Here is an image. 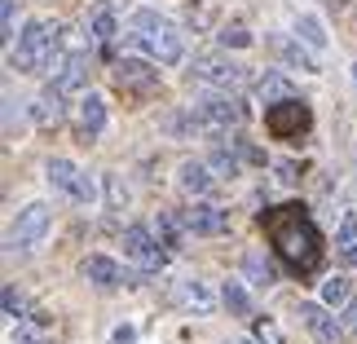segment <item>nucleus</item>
<instances>
[{"label":"nucleus","mask_w":357,"mask_h":344,"mask_svg":"<svg viewBox=\"0 0 357 344\" xmlns=\"http://www.w3.org/2000/svg\"><path fill=\"white\" fill-rule=\"evenodd\" d=\"M229 344H247V340H229Z\"/></svg>","instance_id":"obj_37"},{"label":"nucleus","mask_w":357,"mask_h":344,"mask_svg":"<svg viewBox=\"0 0 357 344\" xmlns=\"http://www.w3.org/2000/svg\"><path fill=\"white\" fill-rule=\"evenodd\" d=\"M49 225H53L49 203H26L18 212V221H13V230H9V252H31V247H40Z\"/></svg>","instance_id":"obj_7"},{"label":"nucleus","mask_w":357,"mask_h":344,"mask_svg":"<svg viewBox=\"0 0 357 344\" xmlns=\"http://www.w3.org/2000/svg\"><path fill=\"white\" fill-rule=\"evenodd\" d=\"M181 221H185L190 234H199V239H216V234L229 230V212L216 208V203H190L181 212Z\"/></svg>","instance_id":"obj_12"},{"label":"nucleus","mask_w":357,"mask_h":344,"mask_svg":"<svg viewBox=\"0 0 357 344\" xmlns=\"http://www.w3.org/2000/svg\"><path fill=\"white\" fill-rule=\"evenodd\" d=\"M349 313H353V318H349V327H357V305H353V309H349Z\"/></svg>","instance_id":"obj_35"},{"label":"nucleus","mask_w":357,"mask_h":344,"mask_svg":"<svg viewBox=\"0 0 357 344\" xmlns=\"http://www.w3.org/2000/svg\"><path fill=\"white\" fill-rule=\"evenodd\" d=\"M221 296H225V305H229V313H234V318H247V313H252V300H247V292H243L238 278H229Z\"/></svg>","instance_id":"obj_24"},{"label":"nucleus","mask_w":357,"mask_h":344,"mask_svg":"<svg viewBox=\"0 0 357 344\" xmlns=\"http://www.w3.org/2000/svg\"><path fill=\"white\" fill-rule=\"evenodd\" d=\"M176 181H181V190H185V195L203 199V195L212 190V181H216V177L208 172V163H195V159H185V163H181V172H176Z\"/></svg>","instance_id":"obj_18"},{"label":"nucleus","mask_w":357,"mask_h":344,"mask_svg":"<svg viewBox=\"0 0 357 344\" xmlns=\"http://www.w3.org/2000/svg\"><path fill=\"white\" fill-rule=\"evenodd\" d=\"M212 168H216V172H221V177H234V172H238V150L221 142V146H216V150H212Z\"/></svg>","instance_id":"obj_25"},{"label":"nucleus","mask_w":357,"mask_h":344,"mask_svg":"<svg viewBox=\"0 0 357 344\" xmlns=\"http://www.w3.org/2000/svg\"><path fill=\"white\" fill-rule=\"evenodd\" d=\"M221 45L225 49H247V45H252V31H247L243 22H225L221 27Z\"/></svg>","instance_id":"obj_26"},{"label":"nucleus","mask_w":357,"mask_h":344,"mask_svg":"<svg viewBox=\"0 0 357 344\" xmlns=\"http://www.w3.org/2000/svg\"><path fill=\"white\" fill-rule=\"evenodd\" d=\"M58 31H62V27L26 22L18 31V45L9 49V66L18 75H40L45 66H53V62H58Z\"/></svg>","instance_id":"obj_2"},{"label":"nucleus","mask_w":357,"mask_h":344,"mask_svg":"<svg viewBox=\"0 0 357 344\" xmlns=\"http://www.w3.org/2000/svg\"><path fill=\"white\" fill-rule=\"evenodd\" d=\"M115 84L132 89V93H150V89H159V66H150L142 58H119L115 62Z\"/></svg>","instance_id":"obj_13"},{"label":"nucleus","mask_w":357,"mask_h":344,"mask_svg":"<svg viewBox=\"0 0 357 344\" xmlns=\"http://www.w3.org/2000/svg\"><path fill=\"white\" fill-rule=\"evenodd\" d=\"M335 252H340V260L344 265H357V216L349 212L344 221H340V230H335Z\"/></svg>","instance_id":"obj_21"},{"label":"nucleus","mask_w":357,"mask_h":344,"mask_svg":"<svg viewBox=\"0 0 357 344\" xmlns=\"http://www.w3.org/2000/svg\"><path fill=\"white\" fill-rule=\"evenodd\" d=\"M344 300H349V278H331V283L322 287V305L326 309H340Z\"/></svg>","instance_id":"obj_27"},{"label":"nucleus","mask_w":357,"mask_h":344,"mask_svg":"<svg viewBox=\"0 0 357 344\" xmlns=\"http://www.w3.org/2000/svg\"><path fill=\"white\" fill-rule=\"evenodd\" d=\"M260 225H265L273 252H278V260L291 274H318L322 269V234L313 225L309 208H300V203H278V208H269L260 216Z\"/></svg>","instance_id":"obj_1"},{"label":"nucleus","mask_w":357,"mask_h":344,"mask_svg":"<svg viewBox=\"0 0 357 344\" xmlns=\"http://www.w3.org/2000/svg\"><path fill=\"white\" fill-rule=\"evenodd\" d=\"M256 98L265 102V106H278V102H287V98H296V93H291V80H287V75L265 71V75L256 80Z\"/></svg>","instance_id":"obj_20"},{"label":"nucleus","mask_w":357,"mask_h":344,"mask_svg":"<svg viewBox=\"0 0 357 344\" xmlns=\"http://www.w3.org/2000/svg\"><path fill=\"white\" fill-rule=\"evenodd\" d=\"M5 313H9L13 322H22V296L13 292V287H5Z\"/></svg>","instance_id":"obj_32"},{"label":"nucleus","mask_w":357,"mask_h":344,"mask_svg":"<svg viewBox=\"0 0 357 344\" xmlns=\"http://www.w3.org/2000/svg\"><path fill=\"white\" fill-rule=\"evenodd\" d=\"M115 31H119V22H115V9H111V5H98V9L89 13V40H93L98 49L111 45Z\"/></svg>","instance_id":"obj_19"},{"label":"nucleus","mask_w":357,"mask_h":344,"mask_svg":"<svg viewBox=\"0 0 357 344\" xmlns=\"http://www.w3.org/2000/svg\"><path fill=\"white\" fill-rule=\"evenodd\" d=\"M181 230H185L181 216H172V212H159L155 216V239L168 247V252H172V247H181Z\"/></svg>","instance_id":"obj_22"},{"label":"nucleus","mask_w":357,"mask_h":344,"mask_svg":"<svg viewBox=\"0 0 357 344\" xmlns=\"http://www.w3.org/2000/svg\"><path fill=\"white\" fill-rule=\"evenodd\" d=\"M273 53H278L282 66H300V71H318V62H313L309 49H300V40H287V36H269Z\"/></svg>","instance_id":"obj_17"},{"label":"nucleus","mask_w":357,"mask_h":344,"mask_svg":"<svg viewBox=\"0 0 357 344\" xmlns=\"http://www.w3.org/2000/svg\"><path fill=\"white\" fill-rule=\"evenodd\" d=\"M190 111L199 115L203 133H229V128H238V124L247 119V106L234 98V93H225V89L203 93V98H199L195 106H190Z\"/></svg>","instance_id":"obj_4"},{"label":"nucleus","mask_w":357,"mask_h":344,"mask_svg":"<svg viewBox=\"0 0 357 344\" xmlns=\"http://www.w3.org/2000/svg\"><path fill=\"white\" fill-rule=\"evenodd\" d=\"M13 18H18V13H13V0H0V40H5V45H13V36H18Z\"/></svg>","instance_id":"obj_28"},{"label":"nucleus","mask_w":357,"mask_h":344,"mask_svg":"<svg viewBox=\"0 0 357 344\" xmlns=\"http://www.w3.org/2000/svg\"><path fill=\"white\" fill-rule=\"evenodd\" d=\"M256 340H260V344H282L278 322H269V318H256Z\"/></svg>","instance_id":"obj_30"},{"label":"nucleus","mask_w":357,"mask_h":344,"mask_svg":"<svg viewBox=\"0 0 357 344\" xmlns=\"http://www.w3.org/2000/svg\"><path fill=\"white\" fill-rule=\"evenodd\" d=\"M132 40L142 45L155 62H163V66H172V62H181V53H185V45H181V31L163 18L159 9H137L132 13Z\"/></svg>","instance_id":"obj_3"},{"label":"nucleus","mask_w":357,"mask_h":344,"mask_svg":"<svg viewBox=\"0 0 357 344\" xmlns=\"http://www.w3.org/2000/svg\"><path fill=\"white\" fill-rule=\"evenodd\" d=\"M5 102H9V106H5V133L18 137V128H22V111L13 106V98H5Z\"/></svg>","instance_id":"obj_31"},{"label":"nucleus","mask_w":357,"mask_h":344,"mask_svg":"<svg viewBox=\"0 0 357 344\" xmlns=\"http://www.w3.org/2000/svg\"><path fill=\"white\" fill-rule=\"evenodd\" d=\"M296 318L305 322V331L318 340V344H335L340 336H344L340 318H335V313H326V305H318V300H300V305H296Z\"/></svg>","instance_id":"obj_10"},{"label":"nucleus","mask_w":357,"mask_h":344,"mask_svg":"<svg viewBox=\"0 0 357 344\" xmlns=\"http://www.w3.org/2000/svg\"><path fill=\"white\" fill-rule=\"evenodd\" d=\"M93 71V58L89 53H58V62H53V75H49V84L58 89V93H75V89H84V80Z\"/></svg>","instance_id":"obj_11"},{"label":"nucleus","mask_w":357,"mask_h":344,"mask_svg":"<svg viewBox=\"0 0 357 344\" xmlns=\"http://www.w3.org/2000/svg\"><path fill=\"white\" fill-rule=\"evenodd\" d=\"M13 344H45V336H40L36 327H26V322H18V331H13Z\"/></svg>","instance_id":"obj_33"},{"label":"nucleus","mask_w":357,"mask_h":344,"mask_svg":"<svg viewBox=\"0 0 357 344\" xmlns=\"http://www.w3.org/2000/svg\"><path fill=\"white\" fill-rule=\"evenodd\" d=\"M309 124H313V111L305 98H287L278 106H265V128L273 137H282V142H300L309 133Z\"/></svg>","instance_id":"obj_5"},{"label":"nucleus","mask_w":357,"mask_h":344,"mask_svg":"<svg viewBox=\"0 0 357 344\" xmlns=\"http://www.w3.org/2000/svg\"><path fill=\"white\" fill-rule=\"evenodd\" d=\"M106 199H111V208H123V203H128V186H123L115 172H106Z\"/></svg>","instance_id":"obj_29"},{"label":"nucleus","mask_w":357,"mask_h":344,"mask_svg":"<svg viewBox=\"0 0 357 344\" xmlns=\"http://www.w3.org/2000/svg\"><path fill=\"white\" fill-rule=\"evenodd\" d=\"M75 128H79V137H84V142H93V137H98V133L106 128V102L98 98V93H89V98L79 102Z\"/></svg>","instance_id":"obj_16"},{"label":"nucleus","mask_w":357,"mask_h":344,"mask_svg":"<svg viewBox=\"0 0 357 344\" xmlns=\"http://www.w3.org/2000/svg\"><path fill=\"white\" fill-rule=\"evenodd\" d=\"M79 278H89L93 287H102V292H115V287L123 283V269L115 265L111 256H102V252H93L79 260Z\"/></svg>","instance_id":"obj_14"},{"label":"nucleus","mask_w":357,"mask_h":344,"mask_svg":"<svg viewBox=\"0 0 357 344\" xmlns=\"http://www.w3.org/2000/svg\"><path fill=\"white\" fill-rule=\"evenodd\" d=\"M172 300H176L185 313H212V305H216L212 287L203 283V278H181V283L172 287Z\"/></svg>","instance_id":"obj_15"},{"label":"nucleus","mask_w":357,"mask_h":344,"mask_svg":"<svg viewBox=\"0 0 357 344\" xmlns=\"http://www.w3.org/2000/svg\"><path fill=\"white\" fill-rule=\"evenodd\" d=\"M353 80H357V62H353Z\"/></svg>","instance_id":"obj_36"},{"label":"nucleus","mask_w":357,"mask_h":344,"mask_svg":"<svg viewBox=\"0 0 357 344\" xmlns=\"http://www.w3.org/2000/svg\"><path fill=\"white\" fill-rule=\"evenodd\" d=\"M296 31H300V40H305L309 49H326V31H322V22L313 18V13H300V18H296Z\"/></svg>","instance_id":"obj_23"},{"label":"nucleus","mask_w":357,"mask_h":344,"mask_svg":"<svg viewBox=\"0 0 357 344\" xmlns=\"http://www.w3.org/2000/svg\"><path fill=\"white\" fill-rule=\"evenodd\" d=\"M190 75L203 80V84H212V89H225V93L247 84V66H238L234 58H221V53H199V58L190 62Z\"/></svg>","instance_id":"obj_6"},{"label":"nucleus","mask_w":357,"mask_h":344,"mask_svg":"<svg viewBox=\"0 0 357 344\" xmlns=\"http://www.w3.org/2000/svg\"><path fill=\"white\" fill-rule=\"evenodd\" d=\"M45 177H49L53 190H62V195L75 199V203H93V199H98V186H93L89 172H79L71 159H49L45 163Z\"/></svg>","instance_id":"obj_8"},{"label":"nucleus","mask_w":357,"mask_h":344,"mask_svg":"<svg viewBox=\"0 0 357 344\" xmlns=\"http://www.w3.org/2000/svg\"><path fill=\"white\" fill-rule=\"evenodd\" d=\"M123 256L137 260L142 269H159L163 260H168V247H159L155 230H146V225H128V230H123Z\"/></svg>","instance_id":"obj_9"},{"label":"nucleus","mask_w":357,"mask_h":344,"mask_svg":"<svg viewBox=\"0 0 357 344\" xmlns=\"http://www.w3.org/2000/svg\"><path fill=\"white\" fill-rule=\"evenodd\" d=\"M137 340V331H132V327H119V331L111 336V344H132Z\"/></svg>","instance_id":"obj_34"}]
</instances>
